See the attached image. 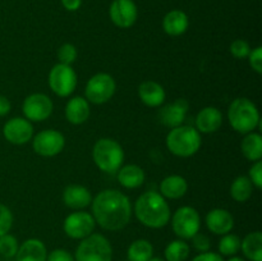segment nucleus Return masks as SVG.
<instances>
[{
	"label": "nucleus",
	"instance_id": "412c9836",
	"mask_svg": "<svg viewBox=\"0 0 262 261\" xmlns=\"http://www.w3.org/2000/svg\"><path fill=\"white\" fill-rule=\"evenodd\" d=\"M90 104L84 97L77 96L69 100L66 105V118L74 125L83 124L90 118Z\"/></svg>",
	"mask_w": 262,
	"mask_h": 261
},
{
	"label": "nucleus",
	"instance_id": "9b49d317",
	"mask_svg": "<svg viewBox=\"0 0 262 261\" xmlns=\"http://www.w3.org/2000/svg\"><path fill=\"white\" fill-rule=\"evenodd\" d=\"M95 222L92 214L86 211H76L64 219L63 229L64 233L72 240H83L94 233Z\"/></svg>",
	"mask_w": 262,
	"mask_h": 261
},
{
	"label": "nucleus",
	"instance_id": "c9c22d12",
	"mask_svg": "<svg viewBox=\"0 0 262 261\" xmlns=\"http://www.w3.org/2000/svg\"><path fill=\"white\" fill-rule=\"evenodd\" d=\"M248 63H250L251 68L256 72V73H262V48L257 46L253 50L250 51L248 54Z\"/></svg>",
	"mask_w": 262,
	"mask_h": 261
},
{
	"label": "nucleus",
	"instance_id": "1a4fd4ad",
	"mask_svg": "<svg viewBox=\"0 0 262 261\" xmlns=\"http://www.w3.org/2000/svg\"><path fill=\"white\" fill-rule=\"evenodd\" d=\"M49 86L58 96H69L77 87L76 72L71 66L61 63L55 64L49 73Z\"/></svg>",
	"mask_w": 262,
	"mask_h": 261
},
{
	"label": "nucleus",
	"instance_id": "6ab92c4d",
	"mask_svg": "<svg viewBox=\"0 0 262 261\" xmlns=\"http://www.w3.org/2000/svg\"><path fill=\"white\" fill-rule=\"evenodd\" d=\"M63 201L66 206L71 209L81 210L91 205L92 196L91 192L86 187L79 186V184H71L64 189Z\"/></svg>",
	"mask_w": 262,
	"mask_h": 261
},
{
	"label": "nucleus",
	"instance_id": "20e7f679",
	"mask_svg": "<svg viewBox=\"0 0 262 261\" xmlns=\"http://www.w3.org/2000/svg\"><path fill=\"white\" fill-rule=\"evenodd\" d=\"M201 133L191 125H179L171 128L166 136V147L173 155L189 158L201 147Z\"/></svg>",
	"mask_w": 262,
	"mask_h": 261
},
{
	"label": "nucleus",
	"instance_id": "ea45409f",
	"mask_svg": "<svg viewBox=\"0 0 262 261\" xmlns=\"http://www.w3.org/2000/svg\"><path fill=\"white\" fill-rule=\"evenodd\" d=\"M60 2L64 9L68 10V12H76L82 5V0H60Z\"/></svg>",
	"mask_w": 262,
	"mask_h": 261
},
{
	"label": "nucleus",
	"instance_id": "a878e982",
	"mask_svg": "<svg viewBox=\"0 0 262 261\" xmlns=\"http://www.w3.org/2000/svg\"><path fill=\"white\" fill-rule=\"evenodd\" d=\"M241 150L246 159L250 161H258L262 158V137L260 133L250 132L246 135L241 143Z\"/></svg>",
	"mask_w": 262,
	"mask_h": 261
},
{
	"label": "nucleus",
	"instance_id": "2eb2a0df",
	"mask_svg": "<svg viewBox=\"0 0 262 261\" xmlns=\"http://www.w3.org/2000/svg\"><path fill=\"white\" fill-rule=\"evenodd\" d=\"M189 104L187 100L178 99L171 104L165 105L159 112V120L161 124L169 128H176L182 125L186 120L187 112H188Z\"/></svg>",
	"mask_w": 262,
	"mask_h": 261
},
{
	"label": "nucleus",
	"instance_id": "cd10ccee",
	"mask_svg": "<svg viewBox=\"0 0 262 261\" xmlns=\"http://www.w3.org/2000/svg\"><path fill=\"white\" fill-rule=\"evenodd\" d=\"M253 192V184L246 176H239L233 181L230 186V196L237 202H246Z\"/></svg>",
	"mask_w": 262,
	"mask_h": 261
},
{
	"label": "nucleus",
	"instance_id": "f257e3e1",
	"mask_svg": "<svg viewBox=\"0 0 262 261\" xmlns=\"http://www.w3.org/2000/svg\"><path fill=\"white\" fill-rule=\"evenodd\" d=\"M91 205L95 222L110 232L127 227L132 216L129 199L117 189H104L92 200Z\"/></svg>",
	"mask_w": 262,
	"mask_h": 261
},
{
	"label": "nucleus",
	"instance_id": "5701e85b",
	"mask_svg": "<svg viewBox=\"0 0 262 261\" xmlns=\"http://www.w3.org/2000/svg\"><path fill=\"white\" fill-rule=\"evenodd\" d=\"M118 181L124 188H138L145 182V171L136 164L120 166V169L118 170Z\"/></svg>",
	"mask_w": 262,
	"mask_h": 261
},
{
	"label": "nucleus",
	"instance_id": "7c9ffc66",
	"mask_svg": "<svg viewBox=\"0 0 262 261\" xmlns=\"http://www.w3.org/2000/svg\"><path fill=\"white\" fill-rule=\"evenodd\" d=\"M18 247H19V245H18V241L14 235L7 233V234L0 237V255L4 256V257H15Z\"/></svg>",
	"mask_w": 262,
	"mask_h": 261
},
{
	"label": "nucleus",
	"instance_id": "b1692460",
	"mask_svg": "<svg viewBox=\"0 0 262 261\" xmlns=\"http://www.w3.org/2000/svg\"><path fill=\"white\" fill-rule=\"evenodd\" d=\"M188 191V183L181 176H169L160 183V194L170 200L183 197Z\"/></svg>",
	"mask_w": 262,
	"mask_h": 261
},
{
	"label": "nucleus",
	"instance_id": "72a5a7b5",
	"mask_svg": "<svg viewBox=\"0 0 262 261\" xmlns=\"http://www.w3.org/2000/svg\"><path fill=\"white\" fill-rule=\"evenodd\" d=\"M250 51H251L250 44H248L246 40H242V38L234 40L232 42V45H230V53H232V55L237 59L247 58Z\"/></svg>",
	"mask_w": 262,
	"mask_h": 261
},
{
	"label": "nucleus",
	"instance_id": "f8f14e48",
	"mask_svg": "<svg viewBox=\"0 0 262 261\" xmlns=\"http://www.w3.org/2000/svg\"><path fill=\"white\" fill-rule=\"evenodd\" d=\"M53 101L45 94H32L22 104L23 115L30 122H42L53 113Z\"/></svg>",
	"mask_w": 262,
	"mask_h": 261
},
{
	"label": "nucleus",
	"instance_id": "4be33fe9",
	"mask_svg": "<svg viewBox=\"0 0 262 261\" xmlns=\"http://www.w3.org/2000/svg\"><path fill=\"white\" fill-rule=\"evenodd\" d=\"M189 19L188 15L181 9H173L165 14L163 19V28L166 35L181 36L188 30Z\"/></svg>",
	"mask_w": 262,
	"mask_h": 261
},
{
	"label": "nucleus",
	"instance_id": "4c0bfd02",
	"mask_svg": "<svg viewBox=\"0 0 262 261\" xmlns=\"http://www.w3.org/2000/svg\"><path fill=\"white\" fill-rule=\"evenodd\" d=\"M46 261H76L74 260V256L71 252H68L64 248H56V250L51 251L50 253H48V257Z\"/></svg>",
	"mask_w": 262,
	"mask_h": 261
},
{
	"label": "nucleus",
	"instance_id": "f3484780",
	"mask_svg": "<svg viewBox=\"0 0 262 261\" xmlns=\"http://www.w3.org/2000/svg\"><path fill=\"white\" fill-rule=\"evenodd\" d=\"M196 129L200 133H214L222 127L223 124V114L217 107L206 106L200 110L196 115Z\"/></svg>",
	"mask_w": 262,
	"mask_h": 261
},
{
	"label": "nucleus",
	"instance_id": "aec40b11",
	"mask_svg": "<svg viewBox=\"0 0 262 261\" xmlns=\"http://www.w3.org/2000/svg\"><path fill=\"white\" fill-rule=\"evenodd\" d=\"M138 96L141 101L150 107H158L165 101V90L155 81H145L138 87Z\"/></svg>",
	"mask_w": 262,
	"mask_h": 261
},
{
	"label": "nucleus",
	"instance_id": "a211bd4d",
	"mask_svg": "<svg viewBox=\"0 0 262 261\" xmlns=\"http://www.w3.org/2000/svg\"><path fill=\"white\" fill-rule=\"evenodd\" d=\"M48 257V250L42 241L37 238H30L25 241L18 247L15 253L17 261H46Z\"/></svg>",
	"mask_w": 262,
	"mask_h": 261
},
{
	"label": "nucleus",
	"instance_id": "0eeeda50",
	"mask_svg": "<svg viewBox=\"0 0 262 261\" xmlns=\"http://www.w3.org/2000/svg\"><path fill=\"white\" fill-rule=\"evenodd\" d=\"M115 79L107 73H97L89 79L84 90V99L92 104L101 105L109 101L115 94Z\"/></svg>",
	"mask_w": 262,
	"mask_h": 261
},
{
	"label": "nucleus",
	"instance_id": "6e6552de",
	"mask_svg": "<svg viewBox=\"0 0 262 261\" xmlns=\"http://www.w3.org/2000/svg\"><path fill=\"white\" fill-rule=\"evenodd\" d=\"M171 227L179 240H191L200 232L201 219L196 209L191 206H182L174 212L171 217Z\"/></svg>",
	"mask_w": 262,
	"mask_h": 261
},
{
	"label": "nucleus",
	"instance_id": "423d86ee",
	"mask_svg": "<svg viewBox=\"0 0 262 261\" xmlns=\"http://www.w3.org/2000/svg\"><path fill=\"white\" fill-rule=\"evenodd\" d=\"M113 247L105 235L92 233L89 237L81 240L76 248V261H112Z\"/></svg>",
	"mask_w": 262,
	"mask_h": 261
},
{
	"label": "nucleus",
	"instance_id": "e433bc0d",
	"mask_svg": "<svg viewBox=\"0 0 262 261\" xmlns=\"http://www.w3.org/2000/svg\"><path fill=\"white\" fill-rule=\"evenodd\" d=\"M248 178L251 179V182H252V184L256 188H262V163L260 160L255 161V164L251 166L250 177Z\"/></svg>",
	"mask_w": 262,
	"mask_h": 261
},
{
	"label": "nucleus",
	"instance_id": "4468645a",
	"mask_svg": "<svg viewBox=\"0 0 262 261\" xmlns=\"http://www.w3.org/2000/svg\"><path fill=\"white\" fill-rule=\"evenodd\" d=\"M3 135L13 145H25L33 137V127L26 118H12L3 127Z\"/></svg>",
	"mask_w": 262,
	"mask_h": 261
},
{
	"label": "nucleus",
	"instance_id": "f704fd0d",
	"mask_svg": "<svg viewBox=\"0 0 262 261\" xmlns=\"http://www.w3.org/2000/svg\"><path fill=\"white\" fill-rule=\"evenodd\" d=\"M191 240L194 250L199 251L200 253L207 252V251H210V248H211V241H210V238L207 237L206 234H204V233L199 232L197 234H194Z\"/></svg>",
	"mask_w": 262,
	"mask_h": 261
},
{
	"label": "nucleus",
	"instance_id": "dca6fc26",
	"mask_svg": "<svg viewBox=\"0 0 262 261\" xmlns=\"http://www.w3.org/2000/svg\"><path fill=\"white\" fill-rule=\"evenodd\" d=\"M207 229L217 235H224L234 228V217L228 210L214 209L206 215Z\"/></svg>",
	"mask_w": 262,
	"mask_h": 261
},
{
	"label": "nucleus",
	"instance_id": "473e14b6",
	"mask_svg": "<svg viewBox=\"0 0 262 261\" xmlns=\"http://www.w3.org/2000/svg\"><path fill=\"white\" fill-rule=\"evenodd\" d=\"M13 225V214L5 205L0 204V237L9 233Z\"/></svg>",
	"mask_w": 262,
	"mask_h": 261
},
{
	"label": "nucleus",
	"instance_id": "ddd939ff",
	"mask_svg": "<svg viewBox=\"0 0 262 261\" xmlns=\"http://www.w3.org/2000/svg\"><path fill=\"white\" fill-rule=\"evenodd\" d=\"M112 22L119 28H129L138 18L137 5L133 0H114L109 8Z\"/></svg>",
	"mask_w": 262,
	"mask_h": 261
},
{
	"label": "nucleus",
	"instance_id": "7ed1b4c3",
	"mask_svg": "<svg viewBox=\"0 0 262 261\" xmlns=\"http://www.w3.org/2000/svg\"><path fill=\"white\" fill-rule=\"evenodd\" d=\"M228 120L233 129L242 135H247L260 125V113L250 99L238 97L228 109Z\"/></svg>",
	"mask_w": 262,
	"mask_h": 261
},
{
	"label": "nucleus",
	"instance_id": "79ce46f5",
	"mask_svg": "<svg viewBox=\"0 0 262 261\" xmlns=\"http://www.w3.org/2000/svg\"><path fill=\"white\" fill-rule=\"evenodd\" d=\"M228 261H246V260L242 257H238V256H232V257H230Z\"/></svg>",
	"mask_w": 262,
	"mask_h": 261
},
{
	"label": "nucleus",
	"instance_id": "37998d69",
	"mask_svg": "<svg viewBox=\"0 0 262 261\" xmlns=\"http://www.w3.org/2000/svg\"><path fill=\"white\" fill-rule=\"evenodd\" d=\"M148 261H165V260H164V258H161V257H154V256H152V257H151Z\"/></svg>",
	"mask_w": 262,
	"mask_h": 261
},
{
	"label": "nucleus",
	"instance_id": "c85d7f7f",
	"mask_svg": "<svg viewBox=\"0 0 262 261\" xmlns=\"http://www.w3.org/2000/svg\"><path fill=\"white\" fill-rule=\"evenodd\" d=\"M188 243L183 240H176L168 243L164 251L165 261H186L189 256Z\"/></svg>",
	"mask_w": 262,
	"mask_h": 261
},
{
	"label": "nucleus",
	"instance_id": "bb28decb",
	"mask_svg": "<svg viewBox=\"0 0 262 261\" xmlns=\"http://www.w3.org/2000/svg\"><path fill=\"white\" fill-rule=\"evenodd\" d=\"M154 256V247L147 240H136L127 251L128 261H148Z\"/></svg>",
	"mask_w": 262,
	"mask_h": 261
},
{
	"label": "nucleus",
	"instance_id": "58836bf2",
	"mask_svg": "<svg viewBox=\"0 0 262 261\" xmlns=\"http://www.w3.org/2000/svg\"><path fill=\"white\" fill-rule=\"evenodd\" d=\"M192 261H224V258H223L220 253L207 251V252H201L197 256H194Z\"/></svg>",
	"mask_w": 262,
	"mask_h": 261
},
{
	"label": "nucleus",
	"instance_id": "393cba45",
	"mask_svg": "<svg viewBox=\"0 0 262 261\" xmlns=\"http://www.w3.org/2000/svg\"><path fill=\"white\" fill-rule=\"evenodd\" d=\"M241 250L250 261H262V233H248L241 242Z\"/></svg>",
	"mask_w": 262,
	"mask_h": 261
},
{
	"label": "nucleus",
	"instance_id": "a19ab883",
	"mask_svg": "<svg viewBox=\"0 0 262 261\" xmlns=\"http://www.w3.org/2000/svg\"><path fill=\"white\" fill-rule=\"evenodd\" d=\"M10 109H12V104L9 100L0 95V117H5L7 114H9Z\"/></svg>",
	"mask_w": 262,
	"mask_h": 261
},
{
	"label": "nucleus",
	"instance_id": "c756f323",
	"mask_svg": "<svg viewBox=\"0 0 262 261\" xmlns=\"http://www.w3.org/2000/svg\"><path fill=\"white\" fill-rule=\"evenodd\" d=\"M241 238L235 234H230V233H227L222 237V240L219 241V245H217V248H219V253L222 256H235L241 250Z\"/></svg>",
	"mask_w": 262,
	"mask_h": 261
},
{
	"label": "nucleus",
	"instance_id": "9d476101",
	"mask_svg": "<svg viewBox=\"0 0 262 261\" xmlns=\"http://www.w3.org/2000/svg\"><path fill=\"white\" fill-rule=\"evenodd\" d=\"M66 138L63 133L56 129H45L38 132L32 138V148L37 155L51 158L63 151Z\"/></svg>",
	"mask_w": 262,
	"mask_h": 261
},
{
	"label": "nucleus",
	"instance_id": "2f4dec72",
	"mask_svg": "<svg viewBox=\"0 0 262 261\" xmlns=\"http://www.w3.org/2000/svg\"><path fill=\"white\" fill-rule=\"evenodd\" d=\"M58 59L61 64L71 66L77 59V49L72 44H63L58 50Z\"/></svg>",
	"mask_w": 262,
	"mask_h": 261
},
{
	"label": "nucleus",
	"instance_id": "39448f33",
	"mask_svg": "<svg viewBox=\"0 0 262 261\" xmlns=\"http://www.w3.org/2000/svg\"><path fill=\"white\" fill-rule=\"evenodd\" d=\"M92 159L104 173H115L124 161L123 147L113 138H100L92 148Z\"/></svg>",
	"mask_w": 262,
	"mask_h": 261
},
{
	"label": "nucleus",
	"instance_id": "f03ea898",
	"mask_svg": "<svg viewBox=\"0 0 262 261\" xmlns=\"http://www.w3.org/2000/svg\"><path fill=\"white\" fill-rule=\"evenodd\" d=\"M136 217L145 227L159 229L170 220V207L159 192L148 191L141 194L135 204Z\"/></svg>",
	"mask_w": 262,
	"mask_h": 261
}]
</instances>
